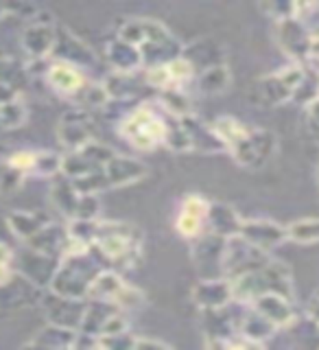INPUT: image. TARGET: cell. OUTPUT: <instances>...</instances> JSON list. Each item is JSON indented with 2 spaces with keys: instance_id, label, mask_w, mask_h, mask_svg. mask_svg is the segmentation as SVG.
<instances>
[{
  "instance_id": "cell-30",
  "label": "cell",
  "mask_w": 319,
  "mask_h": 350,
  "mask_svg": "<svg viewBox=\"0 0 319 350\" xmlns=\"http://www.w3.org/2000/svg\"><path fill=\"white\" fill-rule=\"evenodd\" d=\"M105 92L109 101H131L138 98L142 85L136 81V72H112L105 79Z\"/></svg>"
},
{
  "instance_id": "cell-31",
  "label": "cell",
  "mask_w": 319,
  "mask_h": 350,
  "mask_svg": "<svg viewBox=\"0 0 319 350\" xmlns=\"http://www.w3.org/2000/svg\"><path fill=\"white\" fill-rule=\"evenodd\" d=\"M79 197H81V193L74 189V184H72V180L70 178H55V182H53V191H51V200H53V204H55V208L61 213V215H66L68 219H72L74 217V211H77V204H79Z\"/></svg>"
},
{
  "instance_id": "cell-50",
  "label": "cell",
  "mask_w": 319,
  "mask_h": 350,
  "mask_svg": "<svg viewBox=\"0 0 319 350\" xmlns=\"http://www.w3.org/2000/svg\"><path fill=\"white\" fill-rule=\"evenodd\" d=\"M311 59L319 62V36L313 38V49H311Z\"/></svg>"
},
{
  "instance_id": "cell-36",
  "label": "cell",
  "mask_w": 319,
  "mask_h": 350,
  "mask_svg": "<svg viewBox=\"0 0 319 350\" xmlns=\"http://www.w3.org/2000/svg\"><path fill=\"white\" fill-rule=\"evenodd\" d=\"M98 228H101V221H98V219H70L68 234H70V239L79 241V243L94 245V241L98 237Z\"/></svg>"
},
{
  "instance_id": "cell-1",
  "label": "cell",
  "mask_w": 319,
  "mask_h": 350,
  "mask_svg": "<svg viewBox=\"0 0 319 350\" xmlns=\"http://www.w3.org/2000/svg\"><path fill=\"white\" fill-rule=\"evenodd\" d=\"M94 250L112 269L136 267L142 250V232L131 224L101 221Z\"/></svg>"
},
{
  "instance_id": "cell-32",
  "label": "cell",
  "mask_w": 319,
  "mask_h": 350,
  "mask_svg": "<svg viewBox=\"0 0 319 350\" xmlns=\"http://www.w3.org/2000/svg\"><path fill=\"white\" fill-rule=\"evenodd\" d=\"M197 83H199V90L206 94H221L232 83V75H230L225 64H217L212 68L202 70L199 77H197Z\"/></svg>"
},
{
  "instance_id": "cell-3",
  "label": "cell",
  "mask_w": 319,
  "mask_h": 350,
  "mask_svg": "<svg viewBox=\"0 0 319 350\" xmlns=\"http://www.w3.org/2000/svg\"><path fill=\"white\" fill-rule=\"evenodd\" d=\"M234 300L236 302H254L262 293H282L287 298H293V280L291 269L280 260H269L249 273H243L232 280Z\"/></svg>"
},
{
  "instance_id": "cell-6",
  "label": "cell",
  "mask_w": 319,
  "mask_h": 350,
  "mask_svg": "<svg viewBox=\"0 0 319 350\" xmlns=\"http://www.w3.org/2000/svg\"><path fill=\"white\" fill-rule=\"evenodd\" d=\"M278 149V138L267 129H249L240 136L234 145H230L227 151L232 158L247 169H260L273 158Z\"/></svg>"
},
{
  "instance_id": "cell-22",
  "label": "cell",
  "mask_w": 319,
  "mask_h": 350,
  "mask_svg": "<svg viewBox=\"0 0 319 350\" xmlns=\"http://www.w3.org/2000/svg\"><path fill=\"white\" fill-rule=\"evenodd\" d=\"M68 239H70L68 228L48 221L36 237H31L27 241V247L40 252V254L53 256V258H64L66 247H68Z\"/></svg>"
},
{
  "instance_id": "cell-17",
  "label": "cell",
  "mask_w": 319,
  "mask_h": 350,
  "mask_svg": "<svg viewBox=\"0 0 319 350\" xmlns=\"http://www.w3.org/2000/svg\"><path fill=\"white\" fill-rule=\"evenodd\" d=\"M180 123L184 127V131L189 134L191 140V149L193 151H202V153H219V151H227L225 142L219 138V134L214 131V127H208L206 123H202L195 114H186L180 116Z\"/></svg>"
},
{
  "instance_id": "cell-13",
  "label": "cell",
  "mask_w": 319,
  "mask_h": 350,
  "mask_svg": "<svg viewBox=\"0 0 319 350\" xmlns=\"http://www.w3.org/2000/svg\"><path fill=\"white\" fill-rule=\"evenodd\" d=\"M234 300L232 280L225 276L219 278H204L195 284L193 289V302L199 306L202 311L210 309H225V306Z\"/></svg>"
},
{
  "instance_id": "cell-33",
  "label": "cell",
  "mask_w": 319,
  "mask_h": 350,
  "mask_svg": "<svg viewBox=\"0 0 319 350\" xmlns=\"http://www.w3.org/2000/svg\"><path fill=\"white\" fill-rule=\"evenodd\" d=\"M289 241H295L300 245H313L319 243V217H306L298 219L287 226Z\"/></svg>"
},
{
  "instance_id": "cell-37",
  "label": "cell",
  "mask_w": 319,
  "mask_h": 350,
  "mask_svg": "<svg viewBox=\"0 0 319 350\" xmlns=\"http://www.w3.org/2000/svg\"><path fill=\"white\" fill-rule=\"evenodd\" d=\"M27 120V107L22 105L18 98H9V101L0 103V127L5 129H14L20 127Z\"/></svg>"
},
{
  "instance_id": "cell-4",
  "label": "cell",
  "mask_w": 319,
  "mask_h": 350,
  "mask_svg": "<svg viewBox=\"0 0 319 350\" xmlns=\"http://www.w3.org/2000/svg\"><path fill=\"white\" fill-rule=\"evenodd\" d=\"M118 134L138 151H153L164 145L167 120L158 116L149 105H138L127 116L120 118Z\"/></svg>"
},
{
  "instance_id": "cell-44",
  "label": "cell",
  "mask_w": 319,
  "mask_h": 350,
  "mask_svg": "<svg viewBox=\"0 0 319 350\" xmlns=\"http://www.w3.org/2000/svg\"><path fill=\"white\" fill-rule=\"evenodd\" d=\"M129 328V322H127V317L123 315V311H116L109 320L105 322V326H103V333L101 335H114V333H123V331H127ZM98 335V337H101Z\"/></svg>"
},
{
  "instance_id": "cell-46",
  "label": "cell",
  "mask_w": 319,
  "mask_h": 350,
  "mask_svg": "<svg viewBox=\"0 0 319 350\" xmlns=\"http://www.w3.org/2000/svg\"><path fill=\"white\" fill-rule=\"evenodd\" d=\"M169 350L171 346L167 342H160V339H151V337H138L136 339V350Z\"/></svg>"
},
{
  "instance_id": "cell-12",
  "label": "cell",
  "mask_w": 319,
  "mask_h": 350,
  "mask_svg": "<svg viewBox=\"0 0 319 350\" xmlns=\"http://www.w3.org/2000/svg\"><path fill=\"white\" fill-rule=\"evenodd\" d=\"M42 287L36 284L25 273H16L9 282L0 287V309H20V306H31L42 302Z\"/></svg>"
},
{
  "instance_id": "cell-28",
  "label": "cell",
  "mask_w": 319,
  "mask_h": 350,
  "mask_svg": "<svg viewBox=\"0 0 319 350\" xmlns=\"http://www.w3.org/2000/svg\"><path fill=\"white\" fill-rule=\"evenodd\" d=\"M51 221L48 217H44L42 213H33V211H14L7 215V226L20 241H27L31 237H36L40 230Z\"/></svg>"
},
{
  "instance_id": "cell-48",
  "label": "cell",
  "mask_w": 319,
  "mask_h": 350,
  "mask_svg": "<svg viewBox=\"0 0 319 350\" xmlns=\"http://www.w3.org/2000/svg\"><path fill=\"white\" fill-rule=\"evenodd\" d=\"M309 320L315 324V326H319V293H315L313 295V300H311V304H309Z\"/></svg>"
},
{
  "instance_id": "cell-7",
  "label": "cell",
  "mask_w": 319,
  "mask_h": 350,
  "mask_svg": "<svg viewBox=\"0 0 319 350\" xmlns=\"http://www.w3.org/2000/svg\"><path fill=\"white\" fill-rule=\"evenodd\" d=\"M302 77H304V64H293L289 68H282L278 72L262 77L254 88L256 101L267 107L291 101L295 88L302 81Z\"/></svg>"
},
{
  "instance_id": "cell-21",
  "label": "cell",
  "mask_w": 319,
  "mask_h": 350,
  "mask_svg": "<svg viewBox=\"0 0 319 350\" xmlns=\"http://www.w3.org/2000/svg\"><path fill=\"white\" fill-rule=\"evenodd\" d=\"M55 44H57V31L51 27V22L36 20L22 36V46L33 59H46L53 55Z\"/></svg>"
},
{
  "instance_id": "cell-47",
  "label": "cell",
  "mask_w": 319,
  "mask_h": 350,
  "mask_svg": "<svg viewBox=\"0 0 319 350\" xmlns=\"http://www.w3.org/2000/svg\"><path fill=\"white\" fill-rule=\"evenodd\" d=\"M0 262H3V265H16V252L11 250L5 241H0Z\"/></svg>"
},
{
  "instance_id": "cell-51",
  "label": "cell",
  "mask_w": 319,
  "mask_h": 350,
  "mask_svg": "<svg viewBox=\"0 0 319 350\" xmlns=\"http://www.w3.org/2000/svg\"><path fill=\"white\" fill-rule=\"evenodd\" d=\"M317 184H319V167H317Z\"/></svg>"
},
{
  "instance_id": "cell-18",
  "label": "cell",
  "mask_w": 319,
  "mask_h": 350,
  "mask_svg": "<svg viewBox=\"0 0 319 350\" xmlns=\"http://www.w3.org/2000/svg\"><path fill=\"white\" fill-rule=\"evenodd\" d=\"M57 136L59 142L68 149V151H77L85 147L87 142L92 140L90 129H87V114H85V107H77L74 112L66 114L61 118V123L57 127Z\"/></svg>"
},
{
  "instance_id": "cell-41",
  "label": "cell",
  "mask_w": 319,
  "mask_h": 350,
  "mask_svg": "<svg viewBox=\"0 0 319 350\" xmlns=\"http://www.w3.org/2000/svg\"><path fill=\"white\" fill-rule=\"evenodd\" d=\"M98 215H101V202H98V195L81 193L72 219H98Z\"/></svg>"
},
{
  "instance_id": "cell-2",
  "label": "cell",
  "mask_w": 319,
  "mask_h": 350,
  "mask_svg": "<svg viewBox=\"0 0 319 350\" xmlns=\"http://www.w3.org/2000/svg\"><path fill=\"white\" fill-rule=\"evenodd\" d=\"M98 271H103V258L92 245V250L83 252V254L64 256L48 289L53 293L66 295V298L87 300V289H90Z\"/></svg>"
},
{
  "instance_id": "cell-16",
  "label": "cell",
  "mask_w": 319,
  "mask_h": 350,
  "mask_svg": "<svg viewBox=\"0 0 319 350\" xmlns=\"http://www.w3.org/2000/svg\"><path fill=\"white\" fill-rule=\"evenodd\" d=\"M46 79L53 85L55 92L64 96H74L85 85V77L79 66H74L66 59H55L46 66Z\"/></svg>"
},
{
  "instance_id": "cell-15",
  "label": "cell",
  "mask_w": 319,
  "mask_h": 350,
  "mask_svg": "<svg viewBox=\"0 0 319 350\" xmlns=\"http://www.w3.org/2000/svg\"><path fill=\"white\" fill-rule=\"evenodd\" d=\"M147 173L149 169L145 162L129 158V156H118V153L103 167L107 189H123V186H129L142 180Z\"/></svg>"
},
{
  "instance_id": "cell-27",
  "label": "cell",
  "mask_w": 319,
  "mask_h": 350,
  "mask_svg": "<svg viewBox=\"0 0 319 350\" xmlns=\"http://www.w3.org/2000/svg\"><path fill=\"white\" fill-rule=\"evenodd\" d=\"M127 287V282L123 280L118 271L114 269H103L96 273V278L92 280L90 289H87V300H105L114 302L118 300L120 291Z\"/></svg>"
},
{
  "instance_id": "cell-52",
  "label": "cell",
  "mask_w": 319,
  "mask_h": 350,
  "mask_svg": "<svg viewBox=\"0 0 319 350\" xmlns=\"http://www.w3.org/2000/svg\"><path fill=\"white\" fill-rule=\"evenodd\" d=\"M317 331H319V326H317Z\"/></svg>"
},
{
  "instance_id": "cell-5",
  "label": "cell",
  "mask_w": 319,
  "mask_h": 350,
  "mask_svg": "<svg viewBox=\"0 0 319 350\" xmlns=\"http://www.w3.org/2000/svg\"><path fill=\"white\" fill-rule=\"evenodd\" d=\"M271 260L267 250H260L254 243H249L247 239L240 234L225 239L223 256H221V276L234 280L243 273L254 271L262 265H267Z\"/></svg>"
},
{
  "instance_id": "cell-23",
  "label": "cell",
  "mask_w": 319,
  "mask_h": 350,
  "mask_svg": "<svg viewBox=\"0 0 319 350\" xmlns=\"http://www.w3.org/2000/svg\"><path fill=\"white\" fill-rule=\"evenodd\" d=\"M240 226H243V217L234 211V206L225 202H210V208H208V232L221 239H230L240 234Z\"/></svg>"
},
{
  "instance_id": "cell-45",
  "label": "cell",
  "mask_w": 319,
  "mask_h": 350,
  "mask_svg": "<svg viewBox=\"0 0 319 350\" xmlns=\"http://www.w3.org/2000/svg\"><path fill=\"white\" fill-rule=\"evenodd\" d=\"M306 116H309V129H311V134L319 142V98H315L311 105H306Z\"/></svg>"
},
{
  "instance_id": "cell-29",
  "label": "cell",
  "mask_w": 319,
  "mask_h": 350,
  "mask_svg": "<svg viewBox=\"0 0 319 350\" xmlns=\"http://www.w3.org/2000/svg\"><path fill=\"white\" fill-rule=\"evenodd\" d=\"M182 57L189 59L197 72H202L206 68H212L217 64H223V51L217 46V42L212 40H199L193 46L182 51Z\"/></svg>"
},
{
  "instance_id": "cell-39",
  "label": "cell",
  "mask_w": 319,
  "mask_h": 350,
  "mask_svg": "<svg viewBox=\"0 0 319 350\" xmlns=\"http://www.w3.org/2000/svg\"><path fill=\"white\" fill-rule=\"evenodd\" d=\"M262 5L267 14L278 22L298 16V0H262Z\"/></svg>"
},
{
  "instance_id": "cell-42",
  "label": "cell",
  "mask_w": 319,
  "mask_h": 350,
  "mask_svg": "<svg viewBox=\"0 0 319 350\" xmlns=\"http://www.w3.org/2000/svg\"><path fill=\"white\" fill-rule=\"evenodd\" d=\"M36 158H38V151H27V149H20V151H14L11 156L5 160L9 167H14L18 171H22L25 175H31L33 173V167H36Z\"/></svg>"
},
{
  "instance_id": "cell-19",
  "label": "cell",
  "mask_w": 319,
  "mask_h": 350,
  "mask_svg": "<svg viewBox=\"0 0 319 350\" xmlns=\"http://www.w3.org/2000/svg\"><path fill=\"white\" fill-rule=\"evenodd\" d=\"M61 258H53L46 254H40V252L27 247L25 254H20V273H25L27 278H31L36 284H40L42 289L51 287V280L55 276V271L59 267Z\"/></svg>"
},
{
  "instance_id": "cell-10",
  "label": "cell",
  "mask_w": 319,
  "mask_h": 350,
  "mask_svg": "<svg viewBox=\"0 0 319 350\" xmlns=\"http://www.w3.org/2000/svg\"><path fill=\"white\" fill-rule=\"evenodd\" d=\"M208 208L210 202L204 195H186L182 200L178 219H175V230L186 241H195L208 232Z\"/></svg>"
},
{
  "instance_id": "cell-43",
  "label": "cell",
  "mask_w": 319,
  "mask_h": 350,
  "mask_svg": "<svg viewBox=\"0 0 319 350\" xmlns=\"http://www.w3.org/2000/svg\"><path fill=\"white\" fill-rule=\"evenodd\" d=\"M25 178H27L25 173L14 169V167H9V164L5 162V169H3V173H0V193L3 195L16 193L22 186V182H25Z\"/></svg>"
},
{
  "instance_id": "cell-26",
  "label": "cell",
  "mask_w": 319,
  "mask_h": 350,
  "mask_svg": "<svg viewBox=\"0 0 319 350\" xmlns=\"http://www.w3.org/2000/svg\"><path fill=\"white\" fill-rule=\"evenodd\" d=\"M236 331H238V335H243L245 339H249L251 344L260 346L262 342H267L269 337L276 335L278 326L273 322H269L265 315L258 313L254 306H251V309L243 317H240Z\"/></svg>"
},
{
  "instance_id": "cell-20",
  "label": "cell",
  "mask_w": 319,
  "mask_h": 350,
  "mask_svg": "<svg viewBox=\"0 0 319 350\" xmlns=\"http://www.w3.org/2000/svg\"><path fill=\"white\" fill-rule=\"evenodd\" d=\"M258 313H262L269 322H273L278 328L291 326L295 322V309L293 298H287L282 293H262L254 302H249Z\"/></svg>"
},
{
  "instance_id": "cell-35",
  "label": "cell",
  "mask_w": 319,
  "mask_h": 350,
  "mask_svg": "<svg viewBox=\"0 0 319 350\" xmlns=\"http://www.w3.org/2000/svg\"><path fill=\"white\" fill-rule=\"evenodd\" d=\"M158 94H160V103L164 105V109H167L171 116L180 118L186 114H193L191 101L182 88H167V90H160Z\"/></svg>"
},
{
  "instance_id": "cell-24",
  "label": "cell",
  "mask_w": 319,
  "mask_h": 350,
  "mask_svg": "<svg viewBox=\"0 0 319 350\" xmlns=\"http://www.w3.org/2000/svg\"><path fill=\"white\" fill-rule=\"evenodd\" d=\"M105 59L116 72H138L140 66L145 64V57H142V53L136 44L123 40L120 36L107 44Z\"/></svg>"
},
{
  "instance_id": "cell-14",
  "label": "cell",
  "mask_w": 319,
  "mask_h": 350,
  "mask_svg": "<svg viewBox=\"0 0 319 350\" xmlns=\"http://www.w3.org/2000/svg\"><path fill=\"white\" fill-rule=\"evenodd\" d=\"M240 237L247 239L249 243H254L256 247L267 250V252L282 245L284 241H289L287 226L271 221V219H243Z\"/></svg>"
},
{
  "instance_id": "cell-49",
  "label": "cell",
  "mask_w": 319,
  "mask_h": 350,
  "mask_svg": "<svg viewBox=\"0 0 319 350\" xmlns=\"http://www.w3.org/2000/svg\"><path fill=\"white\" fill-rule=\"evenodd\" d=\"M14 273H16V265H3V262H0V287H3L5 282H9Z\"/></svg>"
},
{
  "instance_id": "cell-11",
  "label": "cell",
  "mask_w": 319,
  "mask_h": 350,
  "mask_svg": "<svg viewBox=\"0 0 319 350\" xmlns=\"http://www.w3.org/2000/svg\"><path fill=\"white\" fill-rule=\"evenodd\" d=\"M40 304L46 309L51 322L61 324V326H70V328H77V331H79V324L83 320L87 300H83V298H66V295L53 293L48 289L46 295H42Z\"/></svg>"
},
{
  "instance_id": "cell-34",
  "label": "cell",
  "mask_w": 319,
  "mask_h": 350,
  "mask_svg": "<svg viewBox=\"0 0 319 350\" xmlns=\"http://www.w3.org/2000/svg\"><path fill=\"white\" fill-rule=\"evenodd\" d=\"M315 98H319V70H313L304 64V77L293 92V103L298 105H311Z\"/></svg>"
},
{
  "instance_id": "cell-38",
  "label": "cell",
  "mask_w": 319,
  "mask_h": 350,
  "mask_svg": "<svg viewBox=\"0 0 319 350\" xmlns=\"http://www.w3.org/2000/svg\"><path fill=\"white\" fill-rule=\"evenodd\" d=\"M61 160L64 156H59V153L38 151L33 175H38V178H57V175H61Z\"/></svg>"
},
{
  "instance_id": "cell-8",
  "label": "cell",
  "mask_w": 319,
  "mask_h": 350,
  "mask_svg": "<svg viewBox=\"0 0 319 350\" xmlns=\"http://www.w3.org/2000/svg\"><path fill=\"white\" fill-rule=\"evenodd\" d=\"M114 156H116V151L112 147L101 145V142H96V140H90L85 147L66 153L61 160V175H66V178H70V180L81 178V175L103 169Z\"/></svg>"
},
{
  "instance_id": "cell-25",
  "label": "cell",
  "mask_w": 319,
  "mask_h": 350,
  "mask_svg": "<svg viewBox=\"0 0 319 350\" xmlns=\"http://www.w3.org/2000/svg\"><path fill=\"white\" fill-rule=\"evenodd\" d=\"M77 328H70V326H61V324H55V322H48L44 328H40L38 335L31 339L27 346H33V348H74V342H77Z\"/></svg>"
},
{
  "instance_id": "cell-40",
  "label": "cell",
  "mask_w": 319,
  "mask_h": 350,
  "mask_svg": "<svg viewBox=\"0 0 319 350\" xmlns=\"http://www.w3.org/2000/svg\"><path fill=\"white\" fill-rule=\"evenodd\" d=\"M136 335L129 331L114 333V335H101L98 337V348H109V350H136Z\"/></svg>"
},
{
  "instance_id": "cell-9",
  "label": "cell",
  "mask_w": 319,
  "mask_h": 350,
  "mask_svg": "<svg viewBox=\"0 0 319 350\" xmlns=\"http://www.w3.org/2000/svg\"><path fill=\"white\" fill-rule=\"evenodd\" d=\"M313 31L306 27L302 18H287L278 22V42L282 51L289 55L295 64H304L311 59L313 49Z\"/></svg>"
}]
</instances>
